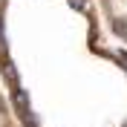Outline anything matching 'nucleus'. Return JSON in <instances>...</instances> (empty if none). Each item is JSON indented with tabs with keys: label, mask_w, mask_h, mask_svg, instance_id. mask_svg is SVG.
<instances>
[{
	"label": "nucleus",
	"mask_w": 127,
	"mask_h": 127,
	"mask_svg": "<svg viewBox=\"0 0 127 127\" xmlns=\"http://www.w3.org/2000/svg\"><path fill=\"white\" fill-rule=\"evenodd\" d=\"M0 90L17 127H127V49L93 0H0Z\"/></svg>",
	"instance_id": "f257e3e1"
},
{
	"label": "nucleus",
	"mask_w": 127,
	"mask_h": 127,
	"mask_svg": "<svg viewBox=\"0 0 127 127\" xmlns=\"http://www.w3.org/2000/svg\"><path fill=\"white\" fill-rule=\"evenodd\" d=\"M104 29L110 32L113 40H119L127 49V0H93Z\"/></svg>",
	"instance_id": "f03ea898"
},
{
	"label": "nucleus",
	"mask_w": 127,
	"mask_h": 127,
	"mask_svg": "<svg viewBox=\"0 0 127 127\" xmlns=\"http://www.w3.org/2000/svg\"><path fill=\"white\" fill-rule=\"evenodd\" d=\"M0 127H17L15 116H12V110H9V101L6 95H3V90H0Z\"/></svg>",
	"instance_id": "7ed1b4c3"
}]
</instances>
